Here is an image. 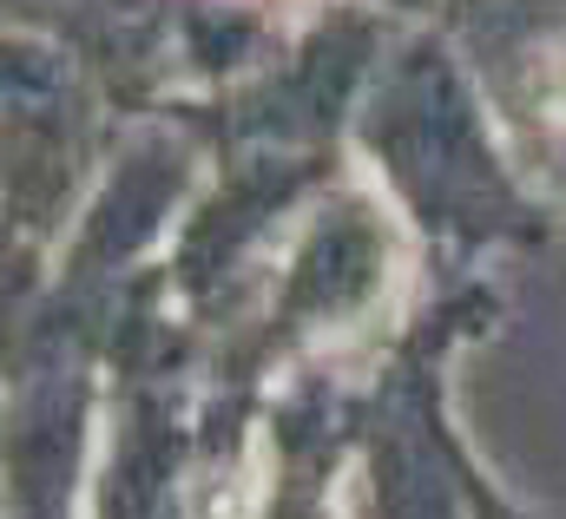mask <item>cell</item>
Returning <instances> with one entry per match:
<instances>
[{
	"mask_svg": "<svg viewBox=\"0 0 566 519\" xmlns=\"http://www.w3.org/2000/svg\"><path fill=\"white\" fill-rule=\"evenodd\" d=\"M554 93H560V106H566V66H560V86H554Z\"/></svg>",
	"mask_w": 566,
	"mask_h": 519,
	"instance_id": "1",
	"label": "cell"
}]
</instances>
